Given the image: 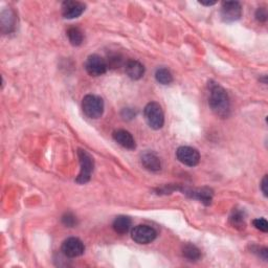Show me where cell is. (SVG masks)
Here are the masks:
<instances>
[{
    "label": "cell",
    "instance_id": "obj_10",
    "mask_svg": "<svg viewBox=\"0 0 268 268\" xmlns=\"http://www.w3.org/2000/svg\"><path fill=\"white\" fill-rule=\"evenodd\" d=\"M85 9H86V6L83 3L67 0L62 4V15L65 19H75L84 13Z\"/></svg>",
    "mask_w": 268,
    "mask_h": 268
},
{
    "label": "cell",
    "instance_id": "obj_16",
    "mask_svg": "<svg viewBox=\"0 0 268 268\" xmlns=\"http://www.w3.org/2000/svg\"><path fill=\"white\" fill-rule=\"evenodd\" d=\"M15 14L11 10L4 11L2 14V29L5 33H11L15 29Z\"/></svg>",
    "mask_w": 268,
    "mask_h": 268
},
{
    "label": "cell",
    "instance_id": "obj_19",
    "mask_svg": "<svg viewBox=\"0 0 268 268\" xmlns=\"http://www.w3.org/2000/svg\"><path fill=\"white\" fill-rule=\"evenodd\" d=\"M67 37L69 42L74 46H79L84 41L83 32L79 28H70L67 31Z\"/></svg>",
    "mask_w": 268,
    "mask_h": 268
},
{
    "label": "cell",
    "instance_id": "obj_6",
    "mask_svg": "<svg viewBox=\"0 0 268 268\" xmlns=\"http://www.w3.org/2000/svg\"><path fill=\"white\" fill-rule=\"evenodd\" d=\"M107 68L106 60L99 55H90L85 62V69L92 77L103 76L107 71Z\"/></svg>",
    "mask_w": 268,
    "mask_h": 268
},
{
    "label": "cell",
    "instance_id": "obj_21",
    "mask_svg": "<svg viewBox=\"0 0 268 268\" xmlns=\"http://www.w3.org/2000/svg\"><path fill=\"white\" fill-rule=\"evenodd\" d=\"M62 222L65 226L67 227H74L78 224L77 217L75 215H72L71 213H66L62 217Z\"/></svg>",
    "mask_w": 268,
    "mask_h": 268
},
{
    "label": "cell",
    "instance_id": "obj_13",
    "mask_svg": "<svg viewBox=\"0 0 268 268\" xmlns=\"http://www.w3.org/2000/svg\"><path fill=\"white\" fill-rule=\"evenodd\" d=\"M185 194H187L188 196L191 198L197 199L204 203L205 205H210L213 199V192L212 190L208 188H202V189H194V190H184Z\"/></svg>",
    "mask_w": 268,
    "mask_h": 268
},
{
    "label": "cell",
    "instance_id": "obj_11",
    "mask_svg": "<svg viewBox=\"0 0 268 268\" xmlns=\"http://www.w3.org/2000/svg\"><path fill=\"white\" fill-rule=\"evenodd\" d=\"M112 137H113V140L125 149L134 150L137 148L136 141H134L132 134L127 130H123V129L115 130L112 133Z\"/></svg>",
    "mask_w": 268,
    "mask_h": 268
},
{
    "label": "cell",
    "instance_id": "obj_25",
    "mask_svg": "<svg viewBox=\"0 0 268 268\" xmlns=\"http://www.w3.org/2000/svg\"><path fill=\"white\" fill-rule=\"evenodd\" d=\"M136 115H137V112L134 111L132 108H125L123 112H121V116H123L125 119H132Z\"/></svg>",
    "mask_w": 268,
    "mask_h": 268
},
{
    "label": "cell",
    "instance_id": "obj_15",
    "mask_svg": "<svg viewBox=\"0 0 268 268\" xmlns=\"http://www.w3.org/2000/svg\"><path fill=\"white\" fill-rule=\"evenodd\" d=\"M132 225L131 219L127 216H118L114 219V221L112 223V227L114 229L115 233L125 235L130 230Z\"/></svg>",
    "mask_w": 268,
    "mask_h": 268
},
{
    "label": "cell",
    "instance_id": "obj_26",
    "mask_svg": "<svg viewBox=\"0 0 268 268\" xmlns=\"http://www.w3.org/2000/svg\"><path fill=\"white\" fill-rule=\"evenodd\" d=\"M267 187H268V177H267V175H265L264 178L262 179V182H261V190H262L265 197L268 196V189H267Z\"/></svg>",
    "mask_w": 268,
    "mask_h": 268
},
{
    "label": "cell",
    "instance_id": "obj_22",
    "mask_svg": "<svg viewBox=\"0 0 268 268\" xmlns=\"http://www.w3.org/2000/svg\"><path fill=\"white\" fill-rule=\"evenodd\" d=\"M252 223H253V226L255 228L263 231V233H267V231H268V223H267V221L265 220L264 218L254 219V220L252 221Z\"/></svg>",
    "mask_w": 268,
    "mask_h": 268
},
{
    "label": "cell",
    "instance_id": "obj_17",
    "mask_svg": "<svg viewBox=\"0 0 268 268\" xmlns=\"http://www.w3.org/2000/svg\"><path fill=\"white\" fill-rule=\"evenodd\" d=\"M229 223L237 229L245 228V214L243 211L235 209L229 216Z\"/></svg>",
    "mask_w": 268,
    "mask_h": 268
},
{
    "label": "cell",
    "instance_id": "obj_7",
    "mask_svg": "<svg viewBox=\"0 0 268 268\" xmlns=\"http://www.w3.org/2000/svg\"><path fill=\"white\" fill-rule=\"evenodd\" d=\"M176 157L181 164L189 167L197 166L200 162V154L198 150L193 147H188V146L179 147L176 151Z\"/></svg>",
    "mask_w": 268,
    "mask_h": 268
},
{
    "label": "cell",
    "instance_id": "obj_5",
    "mask_svg": "<svg viewBox=\"0 0 268 268\" xmlns=\"http://www.w3.org/2000/svg\"><path fill=\"white\" fill-rule=\"evenodd\" d=\"M131 237L139 244H149L156 237V230L149 225H138L131 231Z\"/></svg>",
    "mask_w": 268,
    "mask_h": 268
},
{
    "label": "cell",
    "instance_id": "obj_18",
    "mask_svg": "<svg viewBox=\"0 0 268 268\" xmlns=\"http://www.w3.org/2000/svg\"><path fill=\"white\" fill-rule=\"evenodd\" d=\"M182 254L189 261H198L201 257L199 248L196 245L192 244V243H187V244L182 246Z\"/></svg>",
    "mask_w": 268,
    "mask_h": 268
},
{
    "label": "cell",
    "instance_id": "obj_4",
    "mask_svg": "<svg viewBox=\"0 0 268 268\" xmlns=\"http://www.w3.org/2000/svg\"><path fill=\"white\" fill-rule=\"evenodd\" d=\"M78 156H79V161H80L81 171L76 181L80 185H84V184H87V182L90 180L91 173L93 172V168H94V162H93L92 156L86 150L79 149Z\"/></svg>",
    "mask_w": 268,
    "mask_h": 268
},
{
    "label": "cell",
    "instance_id": "obj_24",
    "mask_svg": "<svg viewBox=\"0 0 268 268\" xmlns=\"http://www.w3.org/2000/svg\"><path fill=\"white\" fill-rule=\"evenodd\" d=\"M255 19L259 22H265L267 20V11L265 8H259L255 12Z\"/></svg>",
    "mask_w": 268,
    "mask_h": 268
},
{
    "label": "cell",
    "instance_id": "obj_12",
    "mask_svg": "<svg viewBox=\"0 0 268 268\" xmlns=\"http://www.w3.org/2000/svg\"><path fill=\"white\" fill-rule=\"evenodd\" d=\"M142 165L145 167V169H147L148 171L151 172H157L162 169V163L160 157H158L154 152L151 151H146L142 154L141 157Z\"/></svg>",
    "mask_w": 268,
    "mask_h": 268
},
{
    "label": "cell",
    "instance_id": "obj_14",
    "mask_svg": "<svg viewBox=\"0 0 268 268\" xmlns=\"http://www.w3.org/2000/svg\"><path fill=\"white\" fill-rule=\"evenodd\" d=\"M125 70L128 77L132 80H140L144 77L145 67L137 60H129L125 64Z\"/></svg>",
    "mask_w": 268,
    "mask_h": 268
},
{
    "label": "cell",
    "instance_id": "obj_3",
    "mask_svg": "<svg viewBox=\"0 0 268 268\" xmlns=\"http://www.w3.org/2000/svg\"><path fill=\"white\" fill-rule=\"evenodd\" d=\"M82 109L84 114L87 117L96 119L103 115L104 102L100 96L94 94H87L86 96H84L82 101Z\"/></svg>",
    "mask_w": 268,
    "mask_h": 268
},
{
    "label": "cell",
    "instance_id": "obj_27",
    "mask_svg": "<svg viewBox=\"0 0 268 268\" xmlns=\"http://www.w3.org/2000/svg\"><path fill=\"white\" fill-rule=\"evenodd\" d=\"M200 4L202 5V6H206V7H210V6H214L216 3H202V2H200Z\"/></svg>",
    "mask_w": 268,
    "mask_h": 268
},
{
    "label": "cell",
    "instance_id": "obj_2",
    "mask_svg": "<svg viewBox=\"0 0 268 268\" xmlns=\"http://www.w3.org/2000/svg\"><path fill=\"white\" fill-rule=\"evenodd\" d=\"M144 116L149 127L154 130L163 128L165 124V114L162 106L156 102H151L145 107Z\"/></svg>",
    "mask_w": 268,
    "mask_h": 268
},
{
    "label": "cell",
    "instance_id": "obj_8",
    "mask_svg": "<svg viewBox=\"0 0 268 268\" xmlns=\"http://www.w3.org/2000/svg\"><path fill=\"white\" fill-rule=\"evenodd\" d=\"M62 252L67 258H77L82 255L85 251L84 243L79 239L71 237L66 239L62 244Z\"/></svg>",
    "mask_w": 268,
    "mask_h": 268
},
{
    "label": "cell",
    "instance_id": "obj_1",
    "mask_svg": "<svg viewBox=\"0 0 268 268\" xmlns=\"http://www.w3.org/2000/svg\"><path fill=\"white\" fill-rule=\"evenodd\" d=\"M209 104L212 111L222 118L227 117L230 112V102L226 90L214 82L209 83Z\"/></svg>",
    "mask_w": 268,
    "mask_h": 268
},
{
    "label": "cell",
    "instance_id": "obj_9",
    "mask_svg": "<svg viewBox=\"0 0 268 268\" xmlns=\"http://www.w3.org/2000/svg\"><path fill=\"white\" fill-rule=\"evenodd\" d=\"M220 14L224 22L237 21L242 16V7L238 2H224Z\"/></svg>",
    "mask_w": 268,
    "mask_h": 268
},
{
    "label": "cell",
    "instance_id": "obj_23",
    "mask_svg": "<svg viewBox=\"0 0 268 268\" xmlns=\"http://www.w3.org/2000/svg\"><path fill=\"white\" fill-rule=\"evenodd\" d=\"M120 62H121V59H120V57L118 55L110 56V57H109L108 61H106L107 66L108 67H112V68H115V67L119 66Z\"/></svg>",
    "mask_w": 268,
    "mask_h": 268
},
{
    "label": "cell",
    "instance_id": "obj_20",
    "mask_svg": "<svg viewBox=\"0 0 268 268\" xmlns=\"http://www.w3.org/2000/svg\"><path fill=\"white\" fill-rule=\"evenodd\" d=\"M155 79L156 81L163 84V85H168V84H171L173 81V76L171 74V71L167 68H158L156 70V74H155Z\"/></svg>",
    "mask_w": 268,
    "mask_h": 268
}]
</instances>
